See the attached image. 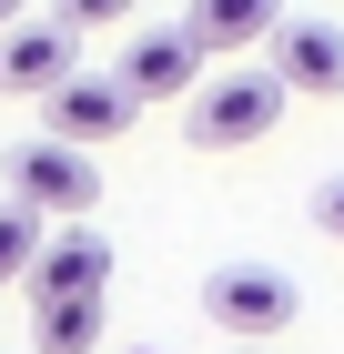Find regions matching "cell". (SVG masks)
Returning <instances> with one entry per match:
<instances>
[{
    "mask_svg": "<svg viewBox=\"0 0 344 354\" xmlns=\"http://www.w3.org/2000/svg\"><path fill=\"white\" fill-rule=\"evenodd\" d=\"M284 102H293V91H284L273 61H264V71H223V82H203L183 102V142H192V152H243V142H264L273 122H284Z\"/></svg>",
    "mask_w": 344,
    "mask_h": 354,
    "instance_id": "obj_1",
    "label": "cell"
},
{
    "mask_svg": "<svg viewBox=\"0 0 344 354\" xmlns=\"http://www.w3.org/2000/svg\"><path fill=\"white\" fill-rule=\"evenodd\" d=\"M203 314L233 334V344H273V334H293L304 294H293V273H273V263H212L203 273Z\"/></svg>",
    "mask_w": 344,
    "mask_h": 354,
    "instance_id": "obj_2",
    "label": "cell"
},
{
    "mask_svg": "<svg viewBox=\"0 0 344 354\" xmlns=\"http://www.w3.org/2000/svg\"><path fill=\"white\" fill-rule=\"evenodd\" d=\"M10 203H30V213H51V223H81L91 203H102V172H91V152H81V142L41 132V142H21V152H10Z\"/></svg>",
    "mask_w": 344,
    "mask_h": 354,
    "instance_id": "obj_3",
    "label": "cell"
},
{
    "mask_svg": "<svg viewBox=\"0 0 344 354\" xmlns=\"http://www.w3.org/2000/svg\"><path fill=\"white\" fill-rule=\"evenodd\" d=\"M203 61H212V51L172 21V30H132L111 71H122V91H132V102H192V91H203Z\"/></svg>",
    "mask_w": 344,
    "mask_h": 354,
    "instance_id": "obj_4",
    "label": "cell"
},
{
    "mask_svg": "<svg viewBox=\"0 0 344 354\" xmlns=\"http://www.w3.org/2000/svg\"><path fill=\"white\" fill-rule=\"evenodd\" d=\"M81 71V21H10L0 30V91H30V102H51L61 82Z\"/></svg>",
    "mask_w": 344,
    "mask_h": 354,
    "instance_id": "obj_5",
    "label": "cell"
},
{
    "mask_svg": "<svg viewBox=\"0 0 344 354\" xmlns=\"http://www.w3.org/2000/svg\"><path fill=\"white\" fill-rule=\"evenodd\" d=\"M41 132L81 142V152H102L111 132H132V91H122V71H71V82L41 102Z\"/></svg>",
    "mask_w": 344,
    "mask_h": 354,
    "instance_id": "obj_6",
    "label": "cell"
},
{
    "mask_svg": "<svg viewBox=\"0 0 344 354\" xmlns=\"http://www.w3.org/2000/svg\"><path fill=\"white\" fill-rule=\"evenodd\" d=\"M81 294H111V243L91 223H61L51 253L30 263V304H81Z\"/></svg>",
    "mask_w": 344,
    "mask_h": 354,
    "instance_id": "obj_7",
    "label": "cell"
},
{
    "mask_svg": "<svg viewBox=\"0 0 344 354\" xmlns=\"http://www.w3.org/2000/svg\"><path fill=\"white\" fill-rule=\"evenodd\" d=\"M273 71L304 102H344V21H284L273 30Z\"/></svg>",
    "mask_w": 344,
    "mask_h": 354,
    "instance_id": "obj_8",
    "label": "cell"
},
{
    "mask_svg": "<svg viewBox=\"0 0 344 354\" xmlns=\"http://www.w3.org/2000/svg\"><path fill=\"white\" fill-rule=\"evenodd\" d=\"M183 30L223 61V51H243V41H273V30H284V0H192Z\"/></svg>",
    "mask_w": 344,
    "mask_h": 354,
    "instance_id": "obj_9",
    "label": "cell"
},
{
    "mask_svg": "<svg viewBox=\"0 0 344 354\" xmlns=\"http://www.w3.org/2000/svg\"><path fill=\"white\" fill-rule=\"evenodd\" d=\"M30 344H41V354H91V344H102V294H81V304H30Z\"/></svg>",
    "mask_w": 344,
    "mask_h": 354,
    "instance_id": "obj_10",
    "label": "cell"
},
{
    "mask_svg": "<svg viewBox=\"0 0 344 354\" xmlns=\"http://www.w3.org/2000/svg\"><path fill=\"white\" fill-rule=\"evenodd\" d=\"M51 253V213L30 203H0V283H30V263Z\"/></svg>",
    "mask_w": 344,
    "mask_h": 354,
    "instance_id": "obj_11",
    "label": "cell"
},
{
    "mask_svg": "<svg viewBox=\"0 0 344 354\" xmlns=\"http://www.w3.org/2000/svg\"><path fill=\"white\" fill-rule=\"evenodd\" d=\"M314 233H324V243H344V172H334V183H314Z\"/></svg>",
    "mask_w": 344,
    "mask_h": 354,
    "instance_id": "obj_12",
    "label": "cell"
},
{
    "mask_svg": "<svg viewBox=\"0 0 344 354\" xmlns=\"http://www.w3.org/2000/svg\"><path fill=\"white\" fill-rule=\"evenodd\" d=\"M142 0H61V21H81V30H102V21H132Z\"/></svg>",
    "mask_w": 344,
    "mask_h": 354,
    "instance_id": "obj_13",
    "label": "cell"
},
{
    "mask_svg": "<svg viewBox=\"0 0 344 354\" xmlns=\"http://www.w3.org/2000/svg\"><path fill=\"white\" fill-rule=\"evenodd\" d=\"M10 21H30V0H0V30H10Z\"/></svg>",
    "mask_w": 344,
    "mask_h": 354,
    "instance_id": "obj_14",
    "label": "cell"
},
{
    "mask_svg": "<svg viewBox=\"0 0 344 354\" xmlns=\"http://www.w3.org/2000/svg\"><path fill=\"white\" fill-rule=\"evenodd\" d=\"M243 354H264V344H243Z\"/></svg>",
    "mask_w": 344,
    "mask_h": 354,
    "instance_id": "obj_15",
    "label": "cell"
}]
</instances>
